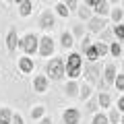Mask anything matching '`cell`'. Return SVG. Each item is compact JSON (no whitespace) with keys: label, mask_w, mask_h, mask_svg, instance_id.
Instances as JSON below:
<instances>
[{"label":"cell","mask_w":124,"mask_h":124,"mask_svg":"<svg viewBox=\"0 0 124 124\" xmlns=\"http://www.w3.org/2000/svg\"><path fill=\"white\" fill-rule=\"evenodd\" d=\"M81 64H83V60H81L79 54H70L66 58V75L70 79H77L81 75Z\"/></svg>","instance_id":"1"},{"label":"cell","mask_w":124,"mask_h":124,"mask_svg":"<svg viewBox=\"0 0 124 124\" xmlns=\"http://www.w3.org/2000/svg\"><path fill=\"white\" fill-rule=\"evenodd\" d=\"M48 75H50V79H54V81H58L62 75H64V60H60V58H54V60H50L48 62Z\"/></svg>","instance_id":"2"},{"label":"cell","mask_w":124,"mask_h":124,"mask_svg":"<svg viewBox=\"0 0 124 124\" xmlns=\"http://www.w3.org/2000/svg\"><path fill=\"white\" fill-rule=\"evenodd\" d=\"M37 46H39V39H37V35H33V33H27V35L23 37V41H21V48L25 50L27 54H33L37 50Z\"/></svg>","instance_id":"3"},{"label":"cell","mask_w":124,"mask_h":124,"mask_svg":"<svg viewBox=\"0 0 124 124\" xmlns=\"http://www.w3.org/2000/svg\"><path fill=\"white\" fill-rule=\"evenodd\" d=\"M116 66L114 64H108L106 66V72H103V81H101V87L106 89V87H110L112 83H116Z\"/></svg>","instance_id":"4"},{"label":"cell","mask_w":124,"mask_h":124,"mask_svg":"<svg viewBox=\"0 0 124 124\" xmlns=\"http://www.w3.org/2000/svg\"><path fill=\"white\" fill-rule=\"evenodd\" d=\"M62 120H64V124H79V120H81V112L75 110V108H68V110L62 114Z\"/></svg>","instance_id":"5"},{"label":"cell","mask_w":124,"mask_h":124,"mask_svg":"<svg viewBox=\"0 0 124 124\" xmlns=\"http://www.w3.org/2000/svg\"><path fill=\"white\" fill-rule=\"evenodd\" d=\"M54 52V41H52V37H41L39 39V54L41 56H50V54Z\"/></svg>","instance_id":"6"},{"label":"cell","mask_w":124,"mask_h":124,"mask_svg":"<svg viewBox=\"0 0 124 124\" xmlns=\"http://www.w3.org/2000/svg\"><path fill=\"white\" fill-rule=\"evenodd\" d=\"M39 27H44V29H52V27H54V15L50 13V10H44V13H41Z\"/></svg>","instance_id":"7"},{"label":"cell","mask_w":124,"mask_h":124,"mask_svg":"<svg viewBox=\"0 0 124 124\" xmlns=\"http://www.w3.org/2000/svg\"><path fill=\"white\" fill-rule=\"evenodd\" d=\"M33 89H35L37 93H44L46 89H48V77H44V75H37L35 79H33Z\"/></svg>","instance_id":"8"},{"label":"cell","mask_w":124,"mask_h":124,"mask_svg":"<svg viewBox=\"0 0 124 124\" xmlns=\"http://www.w3.org/2000/svg\"><path fill=\"white\" fill-rule=\"evenodd\" d=\"M17 41H19L17 29H10L8 35H6V48H8V52H15V50H17Z\"/></svg>","instance_id":"9"},{"label":"cell","mask_w":124,"mask_h":124,"mask_svg":"<svg viewBox=\"0 0 124 124\" xmlns=\"http://www.w3.org/2000/svg\"><path fill=\"white\" fill-rule=\"evenodd\" d=\"M19 66H21L23 72H31L33 70V62H31V58H21L19 60Z\"/></svg>","instance_id":"10"},{"label":"cell","mask_w":124,"mask_h":124,"mask_svg":"<svg viewBox=\"0 0 124 124\" xmlns=\"http://www.w3.org/2000/svg\"><path fill=\"white\" fill-rule=\"evenodd\" d=\"M103 25H106L103 19H91V21H89V29H91V31H101Z\"/></svg>","instance_id":"11"},{"label":"cell","mask_w":124,"mask_h":124,"mask_svg":"<svg viewBox=\"0 0 124 124\" xmlns=\"http://www.w3.org/2000/svg\"><path fill=\"white\" fill-rule=\"evenodd\" d=\"M60 44H62V48H72V44H75V41H72V35L64 31L60 35Z\"/></svg>","instance_id":"12"},{"label":"cell","mask_w":124,"mask_h":124,"mask_svg":"<svg viewBox=\"0 0 124 124\" xmlns=\"http://www.w3.org/2000/svg\"><path fill=\"white\" fill-rule=\"evenodd\" d=\"M31 8H33V4H31L29 0H25V2H19V13H21L23 17H27V15L31 13Z\"/></svg>","instance_id":"13"},{"label":"cell","mask_w":124,"mask_h":124,"mask_svg":"<svg viewBox=\"0 0 124 124\" xmlns=\"http://www.w3.org/2000/svg\"><path fill=\"white\" fill-rule=\"evenodd\" d=\"M97 75H99V72L95 70V66H91V64H89V66H87V79L91 81V83H95V81H99Z\"/></svg>","instance_id":"14"},{"label":"cell","mask_w":124,"mask_h":124,"mask_svg":"<svg viewBox=\"0 0 124 124\" xmlns=\"http://www.w3.org/2000/svg\"><path fill=\"white\" fill-rule=\"evenodd\" d=\"M97 103L101 108H110V103H112V99H110V95H108V93H101V95H99L97 97Z\"/></svg>","instance_id":"15"},{"label":"cell","mask_w":124,"mask_h":124,"mask_svg":"<svg viewBox=\"0 0 124 124\" xmlns=\"http://www.w3.org/2000/svg\"><path fill=\"white\" fill-rule=\"evenodd\" d=\"M64 91H66V95H70V97H72V95H77L81 89H79V85H77V83H68ZM79 95H81V93H79Z\"/></svg>","instance_id":"16"},{"label":"cell","mask_w":124,"mask_h":124,"mask_svg":"<svg viewBox=\"0 0 124 124\" xmlns=\"http://www.w3.org/2000/svg\"><path fill=\"white\" fill-rule=\"evenodd\" d=\"M93 48H95V52H97L99 56H106V54H108V50H110L106 44H103V41H97V44L93 46Z\"/></svg>","instance_id":"17"},{"label":"cell","mask_w":124,"mask_h":124,"mask_svg":"<svg viewBox=\"0 0 124 124\" xmlns=\"http://www.w3.org/2000/svg\"><path fill=\"white\" fill-rule=\"evenodd\" d=\"M44 110H46L44 106H35L31 110V118H41V116H44Z\"/></svg>","instance_id":"18"},{"label":"cell","mask_w":124,"mask_h":124,"mask_svg":"<svg viewBox=\"0 0 124 124\" xmlns=\"http://www.w3.org/2000/svg\"><path fill=\"white\" fill-rule=\"evenodd\" d=\"M85 54H87L89 62H95V60H97V58H99V54L95 52V48H93V46H91V48H89V50H87V52H85Z\"/></svg>","instance_id":"19"},{"label":"cell","mask_w":124,"mask_h":124,"mask_svg":"<svg viewBox=\"0 0 124 124\" xmlns=\"http://www.w3.org/2000/svg\"><path fill=\"white\" fill-rule=\"evenodd\" d=\"M114 33H116V37H120L122 44H124V25H114Z\"/></svg>","instance_id":"20"},{"label":"cell","mask_w":124,"mask_h":124,"mask_svg":"<svg viewBox=\"0 0 124 124\" xmlns=\"http://www.w3.org/2000/svg\"><path fill=\"white\" fill-rule=\"evenodd\" d=\"M95 10H97L99 15H106V13H108V2H97V6H95Z\"/></svg>","instance_id":"21"},{"label":"cell","mask_w":124,"mask_h":124,"mask_svg":"<svg viewBox=\"0 0 124 124\" xmlns=\"http://www.w3.org/2000/svg\"><path fill=\"white\" fill-rule=\"evenodd\" d=\"M93 124H108V118L103 114H95V118H93Z\"/></svg>","instance_id":"22"},{"label":"cell","mask_w":124,"mask_h":124,"mask_svg":"<svg viewBox=\"0 0 124 124\" xmlns=\"http://www.w3.org/2000/svg\"><path fill=\"white\" fill-rule=\"evenodd\" d=\"M89 95H91V89H89V85H83V87H81V99H87Z\"/></svg>","instance_id":"23"},{"label":"cell","mask_w":124,"mask_h":124,"mask_svg":"<svg viewBox=\"0 0 124 124\" xmlns=\"http://www.w3.org/2000/svg\"><path fill=\"white\" fill-rule=\"evenodd\" d=\"M10 118H13V116H10V112L6 110V108H2V110H0V120H4V122H8Z\"/></svg>","instance_id":"24"},{"label":"cell","mask_w":124,"mask_h":124,"mask_svg":"<svg viewBox=\"0 0 124 124\" xmlns=\"http://www.w3.org/2000/svg\"><path fill=\"white\" fill-rule=\"evenodd\" d=\"M110 120H112L114 124H118V122H120V114H118V110H116V108L110 112Z\"/></svg>","instance_id":"25"},{"label":"cell","mask_w":124,"mask_h":124,"mask_svg":"<svg viewBox=\"0 0 124 124\" xmlns=\"http://www.w3.org/2000/svg\"><path fill=\"white\" fill-rule=\"evenodd\" d=\"M56 8H58V15H62V17H68V8H66V4H62V2H60Z\"/></svg>","instance_id":"26"},{"label":"cell","mask_w":124,"mask_h":124,"mask_svg":"<svg viewBox=\"0 0 124 124\" xmlns=\"http://www.w3.org/2000/svg\"><path fill=\"white\" fill-rule=\"evenodd\" d=\"M112 19H114V23H118L120 19H122V10H120V8H114V10H112Z\"/></svg>","instance_id":"27"},{"label":"cell","mask_w":124,"mask_h":124,"mask_svg":"<svg viewBox=\"0 0 124 124\" xmlns=\"http://www.w3.org/2000/svg\"><path fill=\"white\" fill-rule=\"evenodd\" d=\"M116 87H118L120 91H124V75H118V77H116Z\"/></svg>","instance_id":"28"},{"label":"cell","mask_w":124,"mask_h":124,"mask_svg":"<svg viewBox=\"0 0 124 124\" xmlns=\"http://www.w3.org/2000/svg\"><path fill=\"white\" fill-rule=\"evenodd\" d=\"M110 52L114 54V56H120V52H122V48H120V44H114V46L110 48Z\"/></svg>","instance_id":"29"},{"label":"cell","mask_w":124,"mask_h":124,"mask_svg":"<svg viewBox=\"0 0 124 124\" xmlns=\"http://www.w3.org/2000/svg\"><path fill=\"white\" fill-rule=\"evenodd\" d=\"M72 33H75L77 37H83V25H77V27H75V31H72Z\"/></svg>","instance_id":"30"},{"label":"cell","mask_w":124,"mask_h":124,"mask_svg":"<svg viewBox=\"0 0 124 124\" xmlns=\"http://www.w3.org/2000/svg\"><path fill=\"white\" fill-rule=\"evenodd\" d=\"M79 17L81 19H89V10L87 8H79Z\"/></svg>","instance_id":"31"},{"label":"cell","mask_w":124,"mask_h":124,"mask_svg":"<svg viewBox=\"0 0 124 124\" xmlns=\"http://www.w3.org/2000/svg\"><path fill=\"white\" fill-rule=\"evenodd\" d=\"M13 124H23V118H21V114H15V116H13Z\"/></svg>","instance_id":"32"},{"label":"cell","mask_w":124,"mask_h":124,"mask_svg":"<svg viewBox=\"0 0 124 124\" xmlns=\"http://www.w3.org/2000/svg\"><path fill=\"white\" fill-rule=\"evenodd\" d=\"M95 106H97V103H95V101H91V103H89V106H87V110H89V112H95V110H97V108H95Z\"/></svg>","instance_id":"33"},{"label":"cell","mask_w":124,"mask_h":124,"mask_svg":"<svg viewBox=\"0 0 124 124\" xmlns=\"http://www.w3.org/2000/svg\"><path fill=\"white\" fill-rule=\"evenodd\" d=\"M118 110H122V112H124V97L118 101Z\"/></svg>","instance_id":"34"},{"label":"cell","mask_w":124,"mask_h":124,"mask_svg":"<svg viewBox=\"0 0 124 124\" xmlns=\"http://www.w3.org/2000/svg\"><path fill=\"white\" fill-rule=\"evenodd\" d=\"M39 124H52V120H50V118H44V120H41Z\"/></svg>","instance_id":"35"},{"label":"cell","mask_w":124,"mask_h":124,"mask_svg":"<svg viewBox=\"0 0 124 124\" xmlns=\"http://www.w3.org/2000/svg\"><path fill=\"white\" fill-rule=\"evenodd\" d=\"M0 124H8V122H4V120H0Z\"/></svg>","instance_id":"36"},{"label":"cell","mask_w":124,"mask_h":124,"mask_svg":"<svg viewBox=\"0 0 124 124\" xmlns=\"http://www.w3.org/2000/svg\"><path fill=\"white\" fill-rule=\"evenodd\" d=\"M122 124H124V118H122Z\"/></svg>","instance_id":"37"}]
</instances>
